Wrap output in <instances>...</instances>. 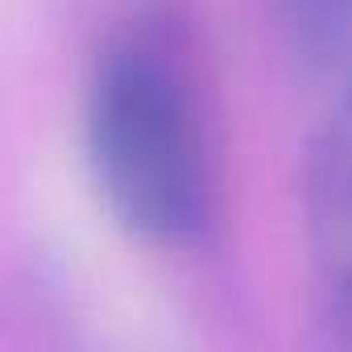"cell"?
I'll list each match as a JSON object with an SVG mask.
<instances>
[{
    "instance_id": "cell-1",
    "label": "cell",
    "mask_w": 352,
    "mask_h": 352,
    "mask_svg": "<svg viewBox=\"0 0 352 352\" xmlns=\"http://www.w3.org/2000/svg\"><path fill=\"white\" fill-rule=\"evenodd\" d=\"M83 149L108 216L149 249H195L216 224L220 162L208 75L179 9L141 5L91 54Z\"/></svg>"
},
{
    "instance_id": "cell-2",
    "label": "cell",
    "mask_w": 352,
    "mask_h": 352,
    "mask_svg": "<svg viewBox=\"0 0 352 352\" xmlns=\"http://www.w3.org/2000/svg\"><path fill=\"white\" fill-rule=\"evenodd\" d=\"M307 245L327 315L352 340V71L311 149Z\"/></svg>"
},
{
    "instance_id": "cell-3",
    "label": "cell",
    "mask_w": 352,
    "mask_h": 352,
    "mask_svg": "<svg viewBox=\"0 0 352 352\" xmlns=\"http://www.w3.org/2000/svg\"><path fill=\"white\" fill-rule=\"evenodd\" d=\"M282 9L307 54H327L352 38V0H282Z\"/></svg>"
}]
</instances>
